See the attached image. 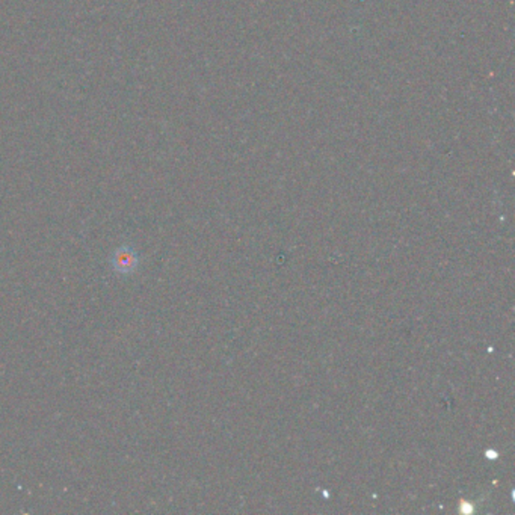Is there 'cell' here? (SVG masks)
Masks as SVG:
<instances>
[{
	"instance_id": "cell-1",
	"label": "cell",
	"mask_w": 515,
	"mask_h": 515,
	"mask_svg": "<svg viewBox=\"0 0 515 515\" xmlns=\"http://www.w3.org/2000/svg\"><path fill=\"white\" fill-rule=\"evenodd\" d=\"M138 263L139 259L136 251L127 247L117 249L112 257V266L119 274H130V272H133L138 268Z\"/></svg>"
}]
</instances>
